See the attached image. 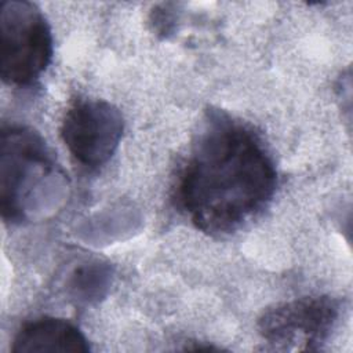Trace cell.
<instances>
[{
	"label": "cell",
	"instance_id": "5",
	"mask_svg": "<svg viewBox=\"0 0 353 353\" xmlns=\"http://www.w3.org/2000/svg\"><path fill=\"white\" fill-rule=\"evenodd\" d=\"M123 132L124 119L120 109L103 99H76L61 123V138L69 153L90 170L113 157Z\"/></svg>",
	"mask_w": 353,
	"mask_h": 353
},
{
	"label": "cell",
	"instance_id": "6",
	"mask_svg": "<svg viewBox=\"0 0 353 353\" xmlns=\"http://www.w3.org/2000/svg\"><path fill=\"white\" fill-rule=\"evenodd\" d=\"M85 335L72 323L58 317H39L17 332L12 353H88Z\"/></svg>",
	"mask_w": 353,
	"mask_h": 353
},
{
	"label": "cell",
	"instance_id": "8",
	"mask_svg": "<svg viewBox=\"0 0 353 353\" xmlns=\"http://www.w3.org/2000/svg\"><path fill=\"white\" fill-rule=\"evenodd\" d=\"M178 6L175 3H161L152 8L149 15V23L152 30L163 37H170L176 30L178 23Z\"/></svg>",
	"mask_w": 353,
	"mask_h": 353
},
{
	"label": "cell",
	"instance_id": "7",
	"mask_svg": "<svg viewBox=\"0 0 353 353\" xmlns=\"http://www.w3.org/2000/svg\"><path fill=\"white\" fill-rule=\"evenodd\" d=\"M113 281V268L99 259L76 266L66 279V292L76 305H92L103 299Z\"/></svg>",
	"mask_w": 353,
	"mask_h": 353
},
{
	"label": "cell",
	"instance_id": "4",
	"mask_svg": "<svg viewBox=\"0 0 353 353\" xmlns=\"http://www.w3.org/2000/svg\"><path fill=\"white\" fill-rule=\"evenodd\" d=\"M338 317L339 303L334 298L302 296L268 307L258 320V332L274 350H319Z\"/></svg>",
	"mask_w": 353,
	"mask_h": 353
},
{
	"label": "cell",
	"instance_id": "1",
	"mask_svg": "<svg viewBox=\"0 0 353 353\" xmlns=\"http://www.w3.org/2000/svg\"><path fill=\"white\" fill-rule=\"evenodd\" d=\"M277 171L261 135L229 113L207 110L176 176L174 200L201 232L229 234L261 214Z\"/></svg>",
	"mask_w": 353,
	"mask_h": 353
},
{
	"label": "cell",
	"instance_id": "2",
	"mask_svg": "<svg viewBox=\"0 0 353 353\" xmlns=\"http://www.w3.org/2000/svg\"><path fill=\"white\" fill-rule=\"evenodd\" d=\"M66 175L43 137L30 127L4 125L0 137V210L21 225L51 214L65 199Z\"/></svg>",
	"mask_w": 353,
	"mask_h": 353
},
{
	"label": "cell",
	"instance_id": "3",
	"mask_svg": "<svg viewBox=\"0 0 353 353\" xmlns=\"http://www.w3.org/2000/svg\"><path fill=\"white\" fill-rule=\"evenodd\" d=\"M54 40L40 8L8 0L0 8V76L14 87H30L51 63Z\"/></svg>",
	"mask_w": 353,
	"mask_h": 353
}]
</instances>
